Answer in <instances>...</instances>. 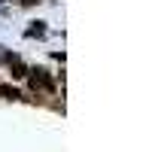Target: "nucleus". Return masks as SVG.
Segmentation results:
<instances>
[{
    "label": "nucleus",
    "mask_w": 152,
    "mask_h": 152,
    "mask_svg": "<svg viewBox=\"0 0 152 152\" xmlns=\"http://www.w3.org/2000/svg\"><path fill=\"white\" fill-rule=\"evenodd\" d=\"M46 34V28H43V21H34V28L28 31V37H43Z\"/></svg>",
    "instance_id": "obj_4"
},
{
    "label": "nucleus",
    "mask_w": 152,
    "mask_h": 152,
    "mask_svg": "<svg viewBox=\"0 0 152 152\" xmlns=\"http://www.w3.org/2000/svg\"><path fill=\"white\" fill-rule=\"evenodd\" d=\"M9 67H12V79H24L28 76V67H24V61L15 58V55H9Z\"/></svg>",
    "instance_id": "obj_2"
},
{
    "label": "nucleus",
    "mask_w": 152,
    "mask_h": 152,
    "mask_svg": "<svg viewBox=\"0 0 152 152\" xmlns=\"http://www.w3.org/2000/svg\"><path fill=\"white\" fill-rule=\"evenodd\" d=\"M0 97H3V100H18L21 91H18L15 85H0Z\"/></svg>",
    "instance_id": "obj_3"
},
{
    "label": "nucleus",
    "mask_w": 152,
    "mask_h": 152,
    "mask_svg": "<svg viewBox=\"0 0 152 152\" xmlns=\"http://www.w3.org/2000/svg\"><path fill=\"white\" fill-rule=\"evenodd\" d=\"M28 79H31V88L37 91V88H43V91H55V79L49 76L46 70H28Z\"/></svg>",
    "instance_id": "obj_1"
}]
</instances>
